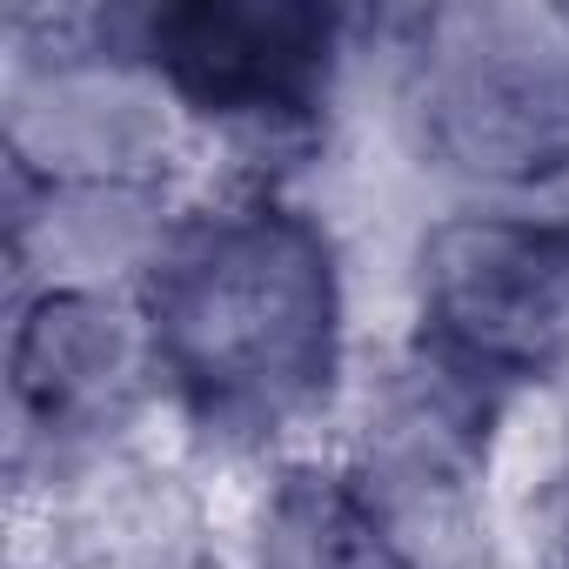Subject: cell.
Returning <instances> with one entry per match:
<instances>
[{
  "instance_id": "cell-8",
  "label": "cell",
  "mask_w": 569,
  "mask_h": 569,
  "mask_svg": "<svg viewBox=\"0 0 569 569\" xmlns=\"http://www.w3.org/2000/svg\"><path fill=\"white\" fill-rule=\"evenodd\" d=\"M61 569H208V556L168 502H134L108 522V536L74 549Z\"/></svg>"
},
{
  "instance_id": "cell-1",
  "label": "cell",
  "mask_w": 569,
  "mask_h": 569,
  "mask_svg": "<svg viewBox=\"0 0 569 569\" xmlns=\"http://www.w3.org/2000/svg\"><path fill=\"white\" fill-rule=\"evenodd\" d=\"M134 309L154 382L221 442L302 429L342 376V254L309 208L274 188L174 214Z\"/></svg>"
},
{
  "instance_id": "cell-9",
  "label": "cell",
  "mask_w": 569,
  "mask_h": 569,
  "mask_svg": "<svg viewBox=\"0 0 569 569\" xmlns=\"http://www.w3.org/2000/svg\"><path fill=\"white\" fill-rule=\"evenodd\" d=\"M529 556L536 569H569V456L542 476L529 502Z\"/></svg>"
},
{
  "instance_id": "cell-2",
  "label": "cell",
  "mask_w": 569,
  "mask_h": 569,
  "mask_svg": "<svg viewBox=\"0 0 569 569\" xmlns=\"http://www.w3.org/2000/svg\"><path fill=\"white\" fill-rule=\"evenodd\" d=\"M409 114L422 154L529 208L569 181V14L449 8L422 21L409 68Z\"/></svg>"
},
{
  "instance_id": "cell-3",
  "label": "cell",
  "mask_w": 569,
  "mask_h": 569,
  "mask_svg": "<svg viewBox=\"0 0 569 569\" xmlns=\"http://www.w3.org/2000/svg\"><path fill=\"white\" fill-rule=\"evenodd\" d=\"M422 356L482 396L569 369V208H469L422 241Z\"/></svg>"
},
{
  "instance_id": "cell-5",
  "label": "cell",
  "mask_w": 569,
  "mask_h": 569,
  "mask_svg": "<svg viewBox=\"0 0 569 569\" xmlns=\"http://www.w3.org/2000/svg\"><path fill=\"white\" fill-rule=\"evenodd\" d=\"M174 101L134 48L54 41L8 81V154L21 188H161Z\"/></svg>"
},
{
  "instance_id": "cell-7",
  "label": "cell",
  "mask_w": 569,
  "mask_h": 569,
  "mask_svg": "<svg viewBox=\"0 0 569 569\" xmlns=\"http://www.w3.org/2000/svg\"><path fill=\"white\" fill-rule=\"evenodd\" d=\"M248 569H422L356 469L296 462L261 496Z\"/></svg>"
},
{
  "instance_id": "cell-6",
  "label": "cell",
  "mask_w": 569,
  "mask_h": 569,
  "mask_svg": "<svg viewBox=\"0 0 569 569\" xmlns=\"http://www.w3.org/2000/svg\"><path fill=\"white\" fill-rule=\"evenodd\" d=\"M8 389L21 456L48 449V462L101 456L141 409L154 382L148 322L114 289H34L14 309Z\"/></svg>"
},
{
  "instance_id": "cell-4",
  "label": "cell",
  "mask_w": 569,
  "mask_h": 569,
  "mask_svg": "<svg viewBox=\"0 0 569 569\" xmlns=\"http://www.w3.org/2000/svg\"><path fill=\"white\" fill-rule=\"evenodd\" d=\"M128 48L154 68L181 114L268 134L322 108L342 21L296 0H188L148 8Z\"/></svg>"
}]
</instances>
